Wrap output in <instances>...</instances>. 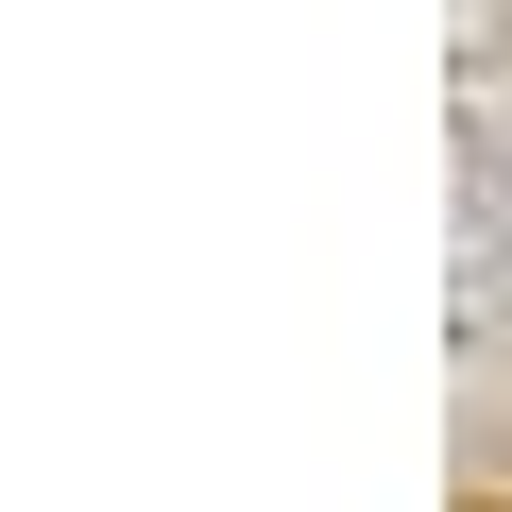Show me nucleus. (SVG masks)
<instances>
[{
	"instance_id": "1",
	"label": "nucleus",
	"mask_w": 512,
	"mask_h": 512,
	"mask_svg": "<svg viewBox=\"0 0 512 512\" xmlns=\"http://www.w3.org/2000/svg\"><path fill=\"white\" fill-rule=\"evenodd\" d=\"M495 188H512V137H495Z\"/></svg>"
}]
</instances>
